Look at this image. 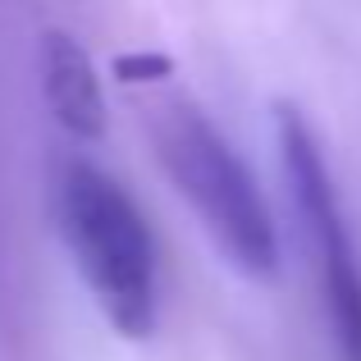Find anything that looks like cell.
Masks as SVG:
<instances>
[{
    "label": "cell",
    "instance_id": "1",
    "mask_svg": "<svg viewBox=\"0 0 361 361\" xmlns=\"http://www.w3.org/2000/svg\"><path fill=\"white\" fill-rule=\"evenodd\" d=\"M147 133L165 178L192 206L215 252L243 279H274L279 238H274L265 197L238 160V151L211 128V119L192 101H160L147 119Z\"/></svg>",
    "mask_w": 361,
    "mask_h": 361
},
{
    "label": "cell",
    "instance_id": "2",
    "mask_svg": "<svg viewBox=\"0 0 361 361\" xmlns=\"http://www.w3.org/2000/svg\"><path fill=\"white\" fill-rule=\"evenodd\" d=\"M60 238L87 283L92 302L123 338L156 329V247L133 197L92 165H69L55 188Z\"/></svg>",
    "mask_w": 361,
    "mask_h": 361
},
{
    "label": "cell",
    "instance_id": "3",
    "mask_svg": "<svg viewBox=\"0 0 361 361\" xmlns=\"http://www.w3.org/2000/svg\"><path fill=\"white\" fill-rule=\"evenodd\" d=\"M274 137H279V165L288 197L298 206L302 233H307L311 261H316L320 298L334 320L343 361H361V265L348 238L343 211H338L334 183H329L325 156L316 147V133L307 128V119L298 115V106L279 101L274 106Z\"/></svg>",
    "mask_w": 361,
    "mask_h": 361
},
{
    "label": "cell",
    "instance_id": "4",
    "mask_svg": "<svg viewBox=\"0 0 361 361\" xmlns=\"http://www.w3.org/2000/svg\"><path fill=\"white\" fill-rule=\"evenodd\" d=\"M42 97L64 133L82 142H97L106 133V101H101V78L92 69L87 51L69 32L42 37Z\"/></svg>",
    "mask_w": 361,
    "mask_h": 361
},
{
    "label": "cell",
    "instance_id": "5",
    "mask_svg": "<svg viewBox=\"0 0 361 361\" xmlns=\"http://www.w3.org/2000/svg\"><path fill=\"white\" fill-rule=\"evenodd\" d=\"M169 69H174V64H169L165 55H147V51H133V55H119L115 60L119 82H160V78H169Z\"/></svg>",
    "mask_w": 361,
    "mask_h": 361
}]
</instances>
